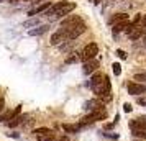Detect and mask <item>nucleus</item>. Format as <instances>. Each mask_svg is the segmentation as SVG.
I'll list each match as a JSON object with an SVG mask.
<instances>
[{"label": "nucleus", "mask_w": 146, "mask_h": 141, "mask_svg": "<svg viewBox=\"0 0 146 141\" xmlns=\"http://www.w3.org/2000/svg\"><path fill=\"white\" fill-rule=\"evenodd\" d=\"M74 8H76V3H71V2H56L54 5H51L44 12V15L49 17V18H62V17H67Z\"/></svg>", "instance_id": "nucleus-1"}, {"label": "nucleus", "mask_w": 146, "mask_h": 141, "mask_svg": "<svg viewBox=\"0 0 146 141\" xmlns=\"http://www.w3.org/2000/svg\"><path fill=\"white\" fill-rule=\"evenodd\" d=\"M105 118H107V110H95V112H90L87 117H84L79 121V125L86 126V125H90L94 121H100V120H105Z\"/></svg>", "instance_id": "nucleus-2"}, {"label": "nucleus", "mask_w": 146, "mask_h": 141, "mask_svg": "<svg viewBox=\"0 0 146 141\" xmlns=\"http://www.w3.org/2000/svg\"><path fill=\"white\" fill-rule=\"evenodd\" d=\"M97 54H99V46H97L95 43H89V44L80 51V61H82V62L92 61Z\"/></svg>", "instance_id": "nucleus-3"}, {"label": "nucleus", "mask_w": 146, "mask_h": 141, "mask_svg": "<svg viewBox=\"0 0 146 141\" xmlns=\"http://www.w3.org/2000/svg\"><path fill=\"white\" fill-rule=\"evenodd\" d=\"M64 41H69L67 30H66V28H59V30H58V31H54L53 36H51V44H53V46H61Z\"/></svg>", "instance_id": "nucleus-4"}, {"label": "nucleus", "mask_w": 146, "mask_h": 141, "mask_svg": "<svg viewBox=\"0 0 146 141\" xmlns=\"http://www.w3.org/2000/svg\"><path fill=\"white\" fill-rule=\"evenodd\" d=\"M66 30H67V36H69V41H74L76 38H79L80 34L86 31L87 26H86V23H84V21H80V23H77L76 26L66 28Z\"/></svg>", "instance_id": "nucleus-5"}, {"label": "nucleus", "mask_w": 146, "mask_h": 141, "mask_svg": "<svg viewBox=\"0 0 146 141\" xmlns=\"http://www.w3.org/2000/svg\"><path fill=\"white\" fill-rule=\"evenodd\" d=\"M80 21H82V18L79 15H69V17H66L64 20L61 21V28H72L77 23H80Z\"/></svg>", "instance_id": "nucleus-6"}, {"label": "nucleus", "mask_w": 146, "mask_h": 141, "mask_svg": "<svg viewBox=\"0 0 146 141\" xmlns=\"http://www.w3.org/2000/svg\"><path fill=\"white\" fill-rule=\"evenodd\" d=\"M126 33H128V36H130V40H138L139 36L143 34V26H141V25H135V23L131 21V25L128 26Z\"/></svg>", "instance_id": "nucleus-7"}, {"label": "nucleus", "mask_w": 146, "mask_h": 141, "mask_svg": "<svg viewBox=\"0 0 146 141\" xmlns=\"http://www.w3.org/2000/svg\"><path fill=\"white\" fill-rule=\"evenodd\" d=\"M128 92L131 95H141L146 94V84H139V82H131L128 85Z\"/></svg>", "instance_id": "nucleus-8"}, {"label": "nucleus", "mask_w": 146, "mask_h": 141, "mask_svg": "<svg viewBox=\"0 0 146 141\" xmlns=\"http://www.w3.org/2000/svg\"><path fill=\"white\" fill-rule=\"evenodd\" d=\"M84 110L95 112V110H105V108H104V102H100V100H89V102L84 103Z\"/></svg>", "instance_id": "nucleus-9"}, {"label": "nucleus", "mask_w": 146, "mask_h": 141, "mask_svg": "<svg viewBox=\"0 0 146 141\" xmlns=\"http://www.w3.org/2000/svg\"><path fill=\"white\" fill-rule=\"evenodd\" d=\"M97 67H99V61H95V59H92V61H87V62H84V67H82V72L84 74H92L94 71H97Z\"/></svg>", "instance_id": "nucleus-10"}, {"label": "nucleus", "mask_w": 146, "mask_h": 141, "mask_svg": "<svg viewBox=\"0 0 146 141\" xmlns=\"http://www.w3.org/2000/svg\"><path fill=\"white\" fill-rule=\"evenodd\" d=\"M105 77L107 75H104L102 72H95V74L90 77V87L94 89V87H97V85H100L102 82L105 81Z\"/></svg>", "instance_id": "nucleus-11"}, {"label": "nucleus", "mask_w": 146, "mask_h": 141, "mask_svg": "<svg viewBox=\"0 0 146 141\" xmlns=\"http://www.w3.org/2000/svg\"><path fill=\"white\" fill-rule=\"evenodd\" d=\"M49 7H51V3H49V2H46V3H43V5H40V7L31 8V10L28 12V15H30V17H36L38 13H44Z\"/></svg>", "instance_id": "nucleus-12"}, {"label": "nucleus", "mask_w": 146, "mask_h": 141, "mask_svg": "<svg viewBox=\"0 0 146 141\" xmlns=\"http://www.w3.org/2000/svg\"><path fill=\"white\" fill-rule=\"evenodd\" d=\"M48 30H49V25H40V26H36L35 30H30V34L31 36H40V34L46 33Z\"/></svg>", "instance_id": "nucleus-13"}, {"label": "nucleus", "mask_w": 146, "mask_h": 141, "mask_svg": "<svg viewBox=\"0 0 146 141\" xmlns=\"http://www.w3.org/2000/svg\"><path fill=\"white\" fill-rule=\"evenodd\" d=\"M131 23L128 20L125 21H120V23H117V25H113V33H118V31H123V30H128V26H130Z\"/></svg>", "instance_id": "nucleus-14"}, {"label": "nucleus", "mask_w": 146, "mask_h": 141, "mask_svg": "<svg viewBox=\"0 0 146 141\" xmlns=\"http://www.w3.org/2000/svg\"><path fill=\"white\" fill-rule=\"evenodd\" d=\"M125 20H128V15L126 13H118V15H115L113 18H110V25H117V23L125 21Z\"/></svg>", "instance_id": "nucleus-15"}, {"label": "nucleus", "mask_w": 146, "mask_h": 141, "mask_svg": "<svg viewBox=\"0 0 146 141\" xmlns=\"http://www.w3.org/2000/svg\"><path fill=\"white\" fill-rule=\"evenodd\" d=\"M33 133H35V136H36V138H40V136H46V134H54L49 128H36Z\"/></svg>", "instance_id": "nucleus-16"}, {"label": "nucleus", "mask_w": 146, "mask_h": 141, "mask_svg": "<svg viewBox=\"0 0 146 141\" xmlns=\"http://www.w3.org/2000/svg\"><path fill=\"white\" fill-rule=\"evenodd\" d=\"M79 128H80V125H69V123H64V125H62V130H64L66 133H77Z\"/></svg>", "instance_id": "nucleus-17"}, {"label": "nucleus", "mask_w": 146, "mask_h": 141, "mask_svg": "<svg viewBox=\"0 0 146 141\" xmlns=\"http://www.w3.org/2000/svg\"><path fill=\"white\" fill-rule=\"evenodd\" d=\"M72 46H74V41H64L59 46V49H61V53H69L72 49Z\"/></svg>", "instance_id": "nucleus-18"}, {"label": "nucleus", "mask_w": 146, "mask_h": 141, "mask_svg": "<svg viewBox=\"0 0 146 141\" xmlns=\"http://www.w3.org/2000/svg\"><path fill=\"white\" fill-rule=\"evenodd\" d=\"M80 61V53H71V56L66 59V64H74Z\"/></svg>", "instance_id": "nucleus-19"}, {"label": "nucleus", "mask_w": 146, "mask_h": 141, "mask_svg": "<svg viewBox=\"0 0 146 141\" xmlns=\"http://www.w3.org/2000/svg\"><path fill=\"white\" fill-rule=\"evenodd\" d=\"M131 134L139 140H146V130H131Z\"/></svg>", "instance_id": "nucleus-20"}, {"label": "nucleus", "mask_w": 146, "mask_h": 141, "mask_svg": "<svg viewBox=\"0 0 146 141\" xmlns=\"http://www.w3.org/2000/svg\"><path fill=\"white\" fill-rule=\"evenodd\" d=\"M27 118V115H23V117H17V118H13L12 121H8V125L10 126H17V125H20V123H23V120Z\"/></svg>", "instance_id": "nucleus-21"}, {"label": "nucleus", "mask_w": 146, "mask_h": 141, "mask_svg": "<svg viewBox=\"0 0 146 141\" xmlns=\"http://www.w3.org/2000/svg\"><path fill=\"white\" fill-rule=\"evenodd\" d=\"M38 23H40V20H38V18H33V20H28V21H25V23H23V26H25V28H30V26H36Z\"/></svg>", "instance_id": "nucleus-22"}, {"label": "nucleus", "mask_w": 146, "mask_h": 141, "mask_svg": "<svg viewBox=\"0 0 146 141\" xmlns=\"http://www.w3.org/2000/svg\"><path fill=\"white\" fill-rule=\"evenodd\" d=\"M38 141H54V134H46V136H40Z\"/></svg>", "instance_id": "nucleus-23"}, {"label": "nucleus", "mask_w": 146, "mask_h": 141, "mask_svg": "<svg viewBox=\"0 0 146 141\" xmlns=\"http://www.w3.org/2000/svg\"><path fill=\"white\" fill-rule=\"evenodd\" d=\"M112 67H113V72H115L117 75H120V74H121V66H120L118 62H115V64H113Z\"/></svg>", "instance_id": "nucleus-24"}, {"label": "nucleus", "mask_w": 146, "mask_h": 141, "mask_svg": "<svg viewBox=\"0 0 146 141\" xmlns=\"http://www.w3.org/2000/svg\"><path fill=\"white\" fill-rule=\"evenodd\" d=\"M138 105H141V107H146V95L145 97H138Z\"/></svg>", "instance_id": "nucleus-25"}, {"label": "nucleus", "mask_w": 146, "mask_h": 141, "mask_svg": "<svg viewBox=\"0 0 146 141\" xmlns=\"http://www.w3.org/2000/svg\"><path fill=\"white\" fill-rule=\"evenodd\" d=\"M135 81H143V82H146V74H136V75H135Z\"/></svg>", "instance_id": "nucleus-26"}, {"label": "nucleus", "mask_w": 146, "mask_h": 141, "mask_svg": "<svg viewBox=\"0 0 146 141\" xmlns=\"http://www.w3.org/2000/svg\"><path fill=\"white\" fill-rule=\"evenodd\" d=\"M117 56H120L121 59H126V53H125V51H121V49H118V51H117Z\"/></svg>", "instance_id": "nucleus-27"}, {"label": "nucleus", "mask_w": 146, "mask_h": 141, "mask_svg": "<svg viewBox=\"0 0 146 141\" xmlns=\"http://www.w3.org/2000/svg\"><path fill=\"white\" fill-rule=\"evenodd\" d=\"M123 110H125V112H131V105H130V103H125V105H123Z\"/></svg>", "instance_id": "nucleus-28"}, {"label": "nucleus", "mask_w": 146, "mask_h": 141, "mask_svg": "<svg viewBox=\"0 0 146 141\" xmlns=\"http://www.w3.org/2000/svg\"><path fill=\"white\" fill-rule=\"evenodd\" d=\"M141 26H143V28L146 26V15H145V17H141Z\"/></svg>", "instance_id": "nucleus-29"}, {"label": "nucleus", "mask_w": 146, "mask_h": 141, "mask_svg": "<svg viewBox=\"0 0 146 141\" xmlns=\"http://www.w3.org/2000/svg\"><path fill=\"white\" fill-rule=\"evenodd\" d=\"M3 105H5V100H3V99H0V112L3 110Z\"/></svg>", "instance_id": "nucleus-30"}]
</instances>
